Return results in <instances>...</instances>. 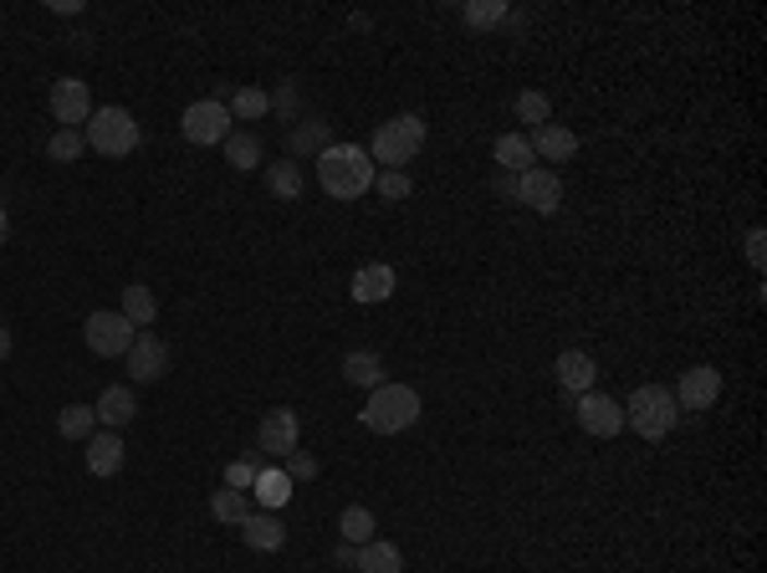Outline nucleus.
Masks as SVG:
<instances>
[{
  "instance_id": "obj_1",
  "label": "nucleus",
  "mask_w": 767,
  "mask_h": 573,
  "mask_svg": "<svg viewBox=\"0 0 767 573\" xmlns=\"http://www.w3.org/2000/svg\"><path fill=\"white\" fill-rule=\"evenodd\" d=\"M313 164H317V185H322V195L338 200V205L364 200L368 190H374V174H379L364 144H328Z\"/></svg>"
},
{
  "instance_id": "obj_2",
  "label": "nucleus",
  "mask_w": 767,
  "mask_h": 573,
  "mask_svg": "<svg viewBox=\"0 0 767 573\" xmlns=\"http://www.w3.org/2000/svg\"><path fill=\"white\" fill-rule=\"evenodd\" d=\"M419 394L410 385H389L384 379L379 389H368V405L358 410V420L374 430V436H400V430H410V425L419 420Z\"/></svg>"
},
{
  "instance_id": "obj_3",
  "label": "nucleus",
  "mask_w": 767,
  "mask_h": 573,
  "mask_svg": "<svg viewBox=\"0 0 767 573\" xmlns=\"http://www.w3.org/2000/svg\"><path fill=\"white\" fill-rule=\"evenodd\" d=\"M425 149V119L419 113H394L389 123H379L374 134H368V159L374 169H404L415 154Z\"/></svg>"
},
{
  "instance_id": "obj_4",
  "label": "nucleus",
  "mask_w": 767,
  "mask_h": 573,
  "mask_svg": "<svg viewBox=\"0 0 767 573\" xmlns=\"http://www.w3.org/2000/svg\"><path fill=\"white\" fill-rule=\"evenodd\" d=\"M681 420V410H675V394L666 385H640L624 400V425H630L640 440H666Z\"/></svg>"
},
{
  "instance_id": "obj_5",
  "label": "nucleus",
  "mask_w": 767,
  "mask_h": 573,
  "mask_svg": "<svg viewBox=\"0 0 767 573\" xmlns=\"http://www.w3.org/2000/svg\"><path fill=\"white\" fill-rule=\"evenodd\" d=\"M83 138H87V149L102 154V159H129V154L144 144V134H138V119L129 113V108H93V119H87Z\"/></svg>"
},
{
  "instance_id": "obj_6",
  "label": "nucleus",
  "mask_w": 767,
  "mask_h": 573,
  "mask_svg": "<svg viewBox=\"0 0 767 573\" xmlns=\"http://www.w3.org/2000/svg\"><path fill=\"white\" fill-rule=\"evenodd\" d=\"M180 134L190 138L195 149H216V144H226V138L235 134V119L220 98H200L180 113Z\"/></svg>"
},
{
  "instance_id": "obj_7",
  "label": "nucleus",
  "mask_w": 767,
  "mask_h": 573,
  "mask_svg": "<svg viewBox=\"0 0 767 573\" xmlns=\"http://www.w3.org/2000/svg\"><path fill=\"white\" fill-rule=\"evenodd\" d=\"M134 338H138V328L123 318V313L98 307V313L83 318V343H87V354H98V358H123L134 349Z\"/></svg>"
},
{
  "instance_id": "obj_8",
  "label": "nucleus",
  "mask_w": 767,
  "mask_h": 573,
  "mask_svg": "<svg viewBox=\"0 0 767 573\" xmlns=\"http://www.w3.org/2000/svg\"><path fill=\"white\" fill-rule=\"evenodd\" d=\"M297 440H302V420H297V410H287V405L267 410L261 425H256V451L267 455L271 466H282L287 455L297 451Z\"/></svg>"
},
{
  "instance_id": "obj_9",
  "label": "nucleus",
  "mask_w": 767,
  "mask_h": 573,
  "mask_svg": "<svg viewBox=\"0 0 767 573\" xmlns=\"http://www.w3.org/2000/svg\"><path fill=\"white\" fill-rule=\"evenodd\" d=\"M573 415L584 425V436H594V440H614L619 430H624V405H619L614 394H599V389L579 394V400H573Z\"/></svg>"
},
{
  "instance_id": "obj_10",
  "label": "nucleus",
  "mask_w": 767,
  "mask_h": 573,
  "mask_svg": "<svg viewBox=\"0 0 767 573\" xmlns=\"http://www.w3.org/2000/svg\"><path fill=\"white\" fill-rule=\"evenodd\" d=\"M47 108L62 129H77V134H83L87 119H93V93H87L83 77H57L47 93Z\"/></svg>"
},
{
  "instance_id": "obj_11",
  "label": "nucleus",
  "mask_w": 767,
  "mask_h": 573,
  "mask_svg": "<svg viewBox=\"0 0 767 573\" xmlns=\"http://www.w3.org/2000/svg\"><path fill=\"white\" fill-rule=\"evenodd\" d=\"M123 364H129V379H134V385H154V379L169 374V343L154 333V328H138L134 349L123 354Z\"/></svg>"
},
{
  "instance_id": "obj_12",
  "label": "nucleus",
  "mask_w": 767,
  "mask_h": 573,
  "mask_svg": "<svg viewBox=\"0 0 767 573\" xmlns=\"http://www.w3.org/2000/svg\"><path fill=\"white\" fill-rule=\"evenodd\" d=\"M675 410H691V415H701V410H711L721 400V374L711 369V364H696V369H685L681 379H675Z\"/></svg>"
},
{
  "instance_id": "obj_13",
  "label": "nucleus",
  "mask_w": 767,
  "mask_h": 573,
  "mask_svg": "<svg viewBox=\"0 0 767 573\" xmlns=\"http://www.w3.org/2000/svg\"><path fill=\"white\" fill-rule=\"evenodd\" d=\"M518 205H533L537 216H558V205H563V174L543 169V164L518 174Z\"/></svg>"
},
{
  "instance_id": "obj_14",
  "label": "nucleus",
  "mask_w": 767,
  "mask_h": 573,
  "mask_svg": "<svg viewBox=\"0 0 767 573\" xmlns=\"http://www.w3.org/2000/svg\"><path fill=\"white\" fill-rule=\"evenodd\" d=\"M552 374H558V385H563L568 400H579V394H588V389H594V379H599V364H594V354H584V349H563V354L552 358Z\"/></svg>"
},
{
  "instance_id": "obj_15",
  "label": "nucleus",
  "mask_w": 767,
  "mask_h": 573,
  "mask_svg": "<svg viewBox=\"0 0 767 573\" xmlns=\"http://www.w3.org/2000/svg\"><path fill=\"white\" fill-rule=\"evenodd\" d=\"M83 461L93 476H118L123 472V461H129V451H123V436L118 430H93V436L83 440Z\"/></svg>"
},
{
  "instance_id": "obj_16",
  "label": "nucleus",
  "mask_w": 767,
  "mask_h": 573,
  "mask_svg": "<svg viewBox=\"0 0 767 573\" xmlns=\"http://www.w3.org/2000/svg\"><path fill=\"white\" fill-rule=\"evenodd\" d=\"M533 154L543 159V169L548 164H568L573 154H579V134L573 129H563V123H543V129H533Z\"/></svg>"
},
{
  "instance_id": "obj_17",
  "label": "nucleus",
  "mask_w": 767,
  "mask_h": 573,
  "mask_svg": "<svg viewBox=\"0 0 767 573\" xmlns=\"http://www.w3.org/2000/svg\"><path fill=\"white\" fill-rule=\"evenodd\" d=\"M394 267L389 261H368V267L353 271V303H389L394 297Z\"/></svg>"
},
{
  "instance_id": "obj_18",
  "label": "nucleus",
  "mask_w": 767,
  "mask_h": 573,
  "mask_svg": "<svg viewBox=\"0 0 767 573\" xmlns=\"http://www.w3.org/2000/svg\"><path fill=\"white\" fill-rule=\"evenodd\" d=\"M241 538H246L251 553H282L287 527L277 523V512H251L246 523H241Z\"/></svg>"
},
{
  "instance_id": "obj_19",
  "label": "nucleus",
  "mask_w": 767,
  "mask_h": 573,
  "mask_svg": "<svg viewBox=\"0 0 767 573\" xmlns=\"http://www.w3.org/2000/svg\"><path fill=\"white\" fill-rule=\"evenodd\" d=\"M93 410H98V425H102V430H123V425L138 415V400H134V389L108 385V389L98 394V405H93Z\"/></svg>"
},
{
  "instance_id": "obj_20",
  "label": "nucleus",
  "mask_w": 767,
  "mask_h": 573,
  "mask_svg": "<svg viewBox=\"0 0 767 573\" xmlns=\"http://www.w3.org/2000/svg\"><path fill=\"white\" fill-rule=\"evenodd\" d=\"M491 159H497V169H507V174H527V169L537 164L533 138H527V134H497V144H491Z\"/></svg>"
},
{
  "instance_id": "obj_21",
  "label": "nucleus",
  "mask_w": 767,
  "mask_h": 573,
  "mask_svg": "<svg viewBox=\"0 0 767 573\" xmlns=\"http://www.w3.org/2000/svg\"><path fill=\"white\" fill-rule=\"evenodd\" d=\"M343 379H349L353 389H379L384 385V358L374 354V349H353V354H343Z\"/></svg>"
},
{
  "instance_id": "obj_22",
  "label": "nucleus",
  "mask_w": 767,
  "mask_h": 573,
  "mask_svg": "<svg viewBox=\"0 0 767 573\" xmlns=\"http://www.w3.org/2000/svg\"><path fill=\"white\" fill-rule=\"evenodd\" d=\"M251 497L267 507V512H277V507L292 502V476L282 472V466H261V476H256V487H251Z\"/></svg>"
},
{
  "instance_id": "obj_23",
  "label": "nucleus",
  "mask_w": 767,
  "mask_h": 573,
  "mask_svg": "<svg viewBox=\"0 0 767 573\" xmlns=\"http://www.w3.org/2000/svg\"><path fill=\"white\" fill-rule=\"evenodd\" d=\"M328 144H333V138H328V119H302L297 129H292V138H287V154H292V159H307V154H313L317 159Z\"/></svg>"
},
{
  "instance_id": "obj_24",
  "label": "nucleus",
  "mask_w": 767,
  "mask_h": 573,
  "mask_svg": "<svg viewBox=\"0 0 767 573\" xmlns=\"http://www.w3.org/2000/svg\"><path fill=\"white\" fill-rule=\"evenodd\" d=\"M220 102H226V108H231V119H241V123H256V119H267V113H271L267 87H231Z\"/></svg>"
},
{
  "instance_id": "obj_25",
  "label": "nucleus",
  "mask_w": 767,
  "mask_h": 573,
  "mask_svg": "<svg viewBox=\"0 0 767 573\" xmlns=\"http://www.w3.org/2000/svg\"><path fill=\"white\" fill-rule=\"evenodd\" d=\"M358 573H404V553L394 542L368 538L364 548H358Z\"/></svg>"
},
{
  "instance_id": "obj_26",
  "label": "nucleus",
  "mask_w": 767,
  "mask_h": 573,
  "mask_svg": "<svg viewBox=\"0 0 767 573\" xmlns=\"http://www.w3.org/2000/svg\"><path fill=\"white\" fill-rule=\"evenodd\" d=\"M118 313L134 322V328H154V322H159V303H154V292L144 282L123 286V307H118Z\"/></svg>"
},
{
  "instance_id": "obj_27",
  "label": "nucleus",
  "mask_w": 767,
  "mask_h": 573,
  "mask_svg": "<svg viewBox=\"0 0 767 573\" xmlns=\"http://www.w3.org/2000/svg\"><path fill=\"white\" fill-rule=\"evenodd\" d=\"M302 164L297 159H282V164H267V195H277V200H302Z\"/></svg>"
},
{
  "instance_id": "obj_28",
  "label": "nucleus",
  "mask_w": 767,
  "mask_h": 573,
  "mask_svg": "<svg viewBox=\"0 0 767 573\" xmlns=\"http://www.w3.org/2000/svg\"><path fill=\"white\" fill-rule=\"evenodd\" d=\"M210 517H216L220 527H241V523H246V517H251L246 491H231V487L210 491Z\"/></svg>"
},
{
  "instance_id": "obj_29",
  "label": "nucleus",
  "mask_w": 767,
  "mask_h": 573,
  "mask_svg": "<svg viewBox=\"0 0 767 573\" xmlns=\"http://www.w3.org/2000/svg\"><path fill=\"white\" fill-rule=\"evenodd\" d=\"M220 149H226V164L241 169V174H246V169H261V138L246 134V129H235V134L220 144Z\"/></svg>"
},
{
  "instance_id": "obj_30",
  "label": "nucleus",
  "mask_w": 767,
  "mask_h": 573,
  "mask_svg": "<svg viewBox=\"0 0 767 573\" xmlns=\"http://www.w3.org/2000/svg\"><path fill=\"white\" fill-rule=\"evenodd\" d=\"M374 527H379V523H374V512L353 502V507H343V517H338V538L353 542V548H364V542L374 538Z\"/></svg>"
},
{
  "instance_id": "obj_31",
  "label": "nucleus",
  "mask_w": 767,
  "mask_h": 573,
  "mask_svg": "<svg viewBox=\"0 0 767 573\" xmlns=\"http://www.w3.org/2000/svg\"><path fill=\"white\" fill-rule=\"evenodd\" d=\"M57 430H62V440H87L93 430H98V410L93 405H62Z\"/></svg>"
},
{
  "instance_id": "obj_32",
  "label": "nucleus",
  "mask_w": 767,
  "mask_h": 573,
  "mask_svg": "<svg viewBox=\"0 0 767 573\" xmlns=\"http://www.w3.org/2000/svg\"><path fill=\"white\" fill-rule=\"evenodd\" d=\"M512 113H518V123H533V129H543V123H552V102L548 93H518V102H512Z\"/></svg>"
},
{
  "instance_id": "obj_33",
  "label": "nucleus",
  "mask_w": 767,
  "mask_h": 573,
  "mask_svg": "<svg viewBox=\"0 0 767 573\" xmlns=\"http://www.w3.org/2000/svg\"><path fill=\"white\" fill-rule=\"evenodd\" d=\"M87 138L77 134V129H57V134L47 138V159L51 164H72V159H83Z\"/></svg>"
},
{
  "instance_id": "obj_34",
  "label": "nucleus",
  "mask_w": 767,
  "mask_h": 573,
  "mask_svg": "<svg viewBox=\"0 0 767 573\" xmlns=\"http://www.w3.org/2000/svg\"><path fill=\"white\" fill-rule=\"evenodd\" d=\"M410 190H415L410 169H379V174H374V195H379V200H389V205H400Z\"/></svg>"
},
{
  "instance_id": "obj_35",
  "label": "nucleus",
  "mask_w": 767,
  "mask_h": 573,
  "mask_svg": "<svg viewBox=\"0 0 767 573\" xmlns=\"http://www.w3.org/2000/svg\"><path fill=\"white\" fill-rule=\"evenodd\" d=\"M461 16H466V26H476V32H486V26H501V21L512 16L501 0H466L461 5Z\"/></svg>"
},
{
  "instance_id": "obj_36",
  "label": "nucleus",
  "mask_w": 767,
  "mask_h": 573,
  "mask_svg": "<svg viewBox=\"0 0 767 573\" xmlns=\"http://www.w3.org/2000/svg\"><path fill=\"white\" fill-rule=\"evenodd\" d=\"M256 476H261V466H256V461H231V466H226V487H231V491H246V497H251Z\"/></svg>"
},
{
  "instance_id": "obj_37",
  "label": "nucleus",
  "mask_w": 767,
  "mask_h": 573,
  "mask_svg": "<svg viewBox=\"0 0 767 573\" xmlns=\"http://www.w3.org/2000/svg\"><path fill=\"white\" fill-rule=\"evenodd\" d=\"M271 98V108H277V113H282V119H297V108H302V98H297V83H277L267 93Z\"/></svg>"
},
{
  "instance_id": "obj_38",
  "label": "nucleus",
  "mask_w": 767,
  "mask_h": 573,
  "mask_svg": "<svg viewBox=\"0 0 767 573\" xmlns=\"http://www.w3.org/2000/svg\"><path fill=\"white\" fill-rule=\"evenodd\" d=\"M282 472L292 476V481H313V476H317V461H313L307 451H292V455L282 461Z\"/></svg>"
},
{
  "instance_id": "obj_39",
  "label": "nucleus",
  "mask_w": 767,
  "mask_h": 573,
  "mask_svg": "<svg viewBox=\"0 0 767 573\" xmlns=\"http://www.w3.org/2000/svg\"><path fill=\"white\" fill-rule=\"evenodd\" d=\"M747 261L763 271V261H767V231H763V225H752V231H747Z\"/></svg>"
},
{
  "instance_id": "obj_40",
  "label": "nucleus",
  "mask_w": 767,
  "mask_h": 573,
  "mask_svg": "<svg viewBox=\"0 0 767 573\" xmlns=\"http://www.w3.org/2000/svg\"><path fill=\"white\" fill-rule=\"evenodd\" d=\"M491 195H497V200H512V205H518V174L497 169V174H491Z\"/></svg>"
},
{
  "instance_id": "obj_41",
  "label": "nucleus",
  "mask_w": 767,
  "mask_h": 573,
  "mask_svg": "<svg viewBox=\"0 0 767 573\" xmlns=\"http://www.w3.org/2000/svg\"><path fill=\"white\" fill-rule=\"evenodd\" d=\"M333 563H338V569H358V548H353V542H338Z\"/></svg>"
},
{
  "instance_id": "obj_42",
  "label": "nucleus",
  "mask_w": 767,
  "mask_h": 573,
  "mask_svg": "<svg viewBox=\"0 0 767 573\" xmlns=\"http://www.w3.org/2000/svg\"><path fill=\"white\" fill-rule=\"evenodd\" d=\"M11 349L16 343H11V328H5V313H0V358H11Z\"/></svg>"
},
{
  "instance_id": "obj_43",
  "label": "nucleus",
  "mask_w": 767,
  "mask_h": 573,
  "mask_svg": "<svg viewBox=\"0 0 767 573\" xmlns=\"http://www.w3.org/2000/svg\"><path fill=\"white\" fill-rule=\"evenodd\" d=\"M51 11H57V16H77L83 5H77V0H51Z\"/></svg>"
},
{
  "instance_id": "obj_44",
  "label": "nucleus",
  "mask_w": 767,
  "mask_h": 573,
  "mask_svg": "<svg viewBox=\"0 0 767 573\" xmlns=\"http://www.w3.org/2000/svg\"><path fill=\"white\" fill-rule=\"evenodd\" d=\"M5 236H11V220H5V205H0V246H5Z\"/></svg>"
}]
</instances>
